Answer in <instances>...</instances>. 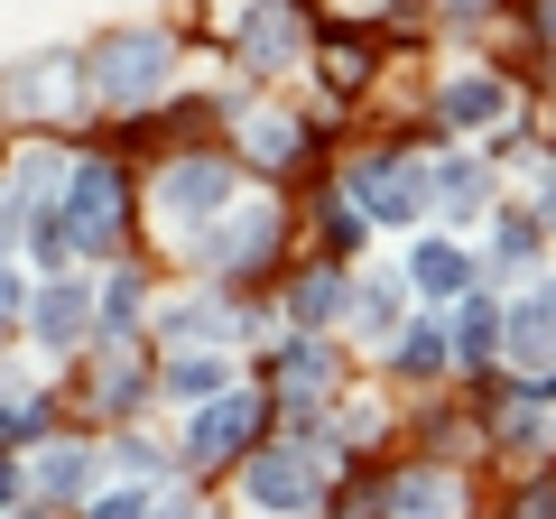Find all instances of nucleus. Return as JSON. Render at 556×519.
Wrapping results in <instances>:
<instances>
[{
	"mask_svg": "<svg viewBox=\"0 0 556 519\" xmlns=\"http://www.w3.org/2000/svg\"><path fill=\"white\" fill-rule=\"evenodd\" d=\"M38 501H75L84 482H93V445H38Z\"/></svg>",
	"mask_w": 556,
	"mask_h": 519,
	"instance_id": "f3484780",
	"label": "nucleus"
},
{
	"mask_svg": "<svg viewBox=\"0 0 556 519\" xmlns=\"http://www.w3.org/2000/svg\"><path fill=\"white\" fill-rule=\"evenodd\" d=\"M84 519H149V492H93Z\"/></svg>",
	"mask_w": 556,
	"mask_h": 519,
	"instance_id": "c756f323",
	"label": "nucleus"
},
{
	"mask_svg": "<svg viewBox=\"0 0 556 519\" xmlns=\"http://www.w3.org/2000/svg\"><path fill=\"white\" fill-rule=\"evenodd\" d=\"M10 232H20V204H0V251H10Z\"/></svg>",
	"mask_w": 556,
	"mask_h": 519,
	"instance_id": "72a5a7b5",
	"label": "nucleus"
},
{
	"mask_svg": "<svg viewBox=\"0 0 556 519\" xmlns=\"http://www.w3.org/2000/svg\"><path fill=\"white\" fill-rule=\"evenodd\" d=\"M241 501L269 510V519L316 510V501H325V455H316V445H260V455L241 464Z\"/></svg>",
	"mask_w": 556,
	"mask_h": 519,
	"instance_id": "f03ea898",
	"label": "nucleus"
},
{
	"mask_svg": "<svg viewBox=\"0 0 556 519\" xmlns=\"http://www.w3.org/2000/svg\"><path fill=\"white\" fill-rule=\"evenodd\" d=\"M139 298H149V288H139L130 269H121V279H112V288H102V298H93V316H102V334H130V325H139Z\"/></svg>",
	"mask_w": 556,
	"mask_h": 519,
	"instance_id": "a878e982",
	"label": "nucleus"
},
{
	"mask_svg": "<svg viewBox=\"0 0 556 519\" xmlns=\"http://www.w3.org/2000/svg\"><path fill=\"white\" fill-rule=\"evenodd\" d=\"M501 343H510L519 380H556V279H538L529 298L510 306V325H501Z\"/></svg>",
	"mask_w": 556,
	"mask_h": 519,
	"instance_id": "0eeeda50",
	"label": "nucleus"
},
{
	"mask_svg": "<svg viewBox=\"0 0 556 519\" xmlns=\"http://www.w3.org/2000/svg\"><path fill=\"white\" fill-rule=\"evenodd\" d=\"M112 464H121V473H159V436H121Z\"/></svg>",
	"mask_w": 556,
	"mask_h": 519,
	"instance_id": "7c9ffc66",
	"label": "nucleus"
},
{
	"mask_svg": "<svg viewBox=\"0 0 556 519\" xmlns=\"http://www.w3.org/2000/svg\"><path fill=\"white\" fill-rule=\"evenodd\" d=\"M251 436H260V400H251V390H214V400H195L186 455H195V464H232Z\"/></svg>",
	"mask_w": 556,
	"mask_h": 519,
	"instance_id": "423d86ee",
	"label": "nucleus"
},
{
	"mask_svg": "<svg viewBox=\"0 0 556 519\" xmlns=\"http://www.w3.org/2000/svg\"><path fill=\"white\" fill-rule=\"evenodd\" d=\"M445 353H455V343H445L437 325H408V334H390V362H399L408 380H437V371H445Z\"/></svg>",
	"mask_w": 556,
	"mask_h": 519,
	"instance_id": "5701e85b",
	"label": "nucleus"
},
{
	"mask_svg": "<svg viewBox=\"0 0 556 519\" xmlns=\"http://www.w3.org/2000/svg\"><path fill=\"white\" fill-rule=\"evenodd\" d=\"M455 353L473 362V371H482V362L501 353V306H482V279L464 288V316H455Z\"/></svg>",
	"mask_w": 556,
	"mask_h": 519,
	"instance_id": "aec40b11",
	"label": "nucleus"
},
{
	"mask_svg": "<svg viewBox=\"0 0 556 519\" xmlns=\"http://www.w3.org/2000/svg\"><path fill=\"white\" fill-rule=\"evenodd\" d=\"M65 177H75V159H65V149H28V159H20V186H10V204H20V223L56 214Z\"/></svg>",
	"mask_w": 556,
	"mask_h": 519,
	"instance_id": "ddd939ff",
	"label": "nucleus"
},
{
	"mask_svg": "<svg viewBox=\"0 0 556 519\" xmlns=\"http://www.w3.org/2000/svg\"><path fill=\"white\" fill-rule=\"evenodd\" d=\"M20 325L47 343V353H65V343H84V325H93V288H75V279H47L38 298L20 306Z\"/></svg>",
	"mask_w": 556,
	"mask_h": 519,
	"instance_id": "9d476101",
	"label": "nucleus"
},
{
	"mask_svg": "<svg viewBox=\"0 0 556 519\" xmlns=\"http://www.w3.org/2000/svg\"><path fill=\"white\" fill-rule=\"evenodd\" d=\"M149 519H204V501L195 492H167V501H149Z\"/></svg>",
	"mask_w": 556,
	"mask_h": 519,
	"instance_id": "473e14b6",
	"label": "nucleus"
},
{
	"mask_svg": "<svg viewBox=\"0 0 556 519\" xmlns=\"http://www.w3.org/2000/svg\"><path fill=\"white\" fill-rule=\"evenodd\" d=\"M408 279L427 288V298H464V288H473V260H464L455 241H417V251H408Z\"/></svg>",
	"mask_w": 556,
	"mask_h": 519,
	"instance_id": "dca6fc26",
	"label": "nucleus"
},
{
	"mask_svg": "<svg viewBox=\"0 0 556 519\" xmlns=\"http://www.w3.org/2000/svg\"><path fill=\"white\" fill-rule=\"evenodd\" d=\"M362 232H371V214H362L353 195H343V204H325V241H334V251H362Z\"/></svg>",
	"mask_w": 556,
	"mask_h": 519,
	"instance_id": "c85d7f7f",
	"label": "nucleus"
},
{
	"mask_svg": "<svg viewBox=\"0 0 556 519\" xmlns=\"http://www.w3.org/2000/svg\"><path fill=\"white\" fill-rule=\"evenodd\" d=\"M437 204H445V223H473L482 204H492V177H482L473 159H455V167L437 177Z\"/></svg>",
	"mask_w": 556,
	"mask_h": 519,
	"instance_id": "4be33fe9",
	"label": "nucleus"
},
{
	"mask_svg": "<svg viewBox=\"0 0 556 519\" xmlns=\"http://www.w3.org/2000/svg\"><path fill=\"white\" fill-rule=\"evenodd\" d=\"M20 306H28V288H20V269H10V260H0V334H10V325H20Z\"/></svg>",
	"mask_w": 556,
	"mask_h": 519,
	"instance_id": "2f4dec72",
	"label": "nucleus"
},
{
	"mask_svg": "<svg viewBox=\"0 0 556 519\" xmlns=\"http://www.w3.org/2000/svg\"><path fill=\"white\" fill-rule=\"evenodd\" d=\"M139 390H149V380H139V362H130V353H102L93 400H102V408H139Z\"/></svg>",
	"mask_w": 556,
	"mask_h": 519,
	"instance_id": "393cba45",
	"label": "nucleus"
},
{
	"mask_svg": "<svg viewBox=\"0 0 556 519\" xmlns=\"http://www.w3.org/2000/svg\"><path fill=\"white\" fill-rule=\"evenodd\" d=\"M353 204H362L371 223H427L437 186H427V167H417V159H390V149H380V159L353 167Z\"/></svg>",
	"mask_w": 556,
	"mask_h": 519,
	"instance_id": "39448f33",
	"label": "nucleus"
},
{
	"mask_svg": "<svg viewBox=\"0 0 556 519\" xmlns=\"http://www.w3.org/2000/svg\"><path fill=\"white\" fill-rule=\"evenodd\" d=\"M241 149H251L260 167H288L298 159V121L288 112H241Z\"/></svg>",
	"mask_w": 556,
	"mask_h": 519,
	"instance_id": "412c9836",
	"label": "nucleus"
},
{
	"mask_svg": "<svg viewBox=\"0 0 556 519\" xmlns=\"http://www.w3.org/2000/svg\"><path fill=\"white\" fill-rule=\"evenodd\" d=\"M455 510V482L437 473V464H417V473L390 482V501H380V519H445Z\"/></svg>",
	"mask_w": 556,
	"mask_h": 519,
	"instance_id": "2eb2a0df",
	"label": "nucleus"
},
{
	"mask_svg": "<svg viewBox=\"0 0 556 519\" xmlns=\"http://www.w3.org/2000/svg\"><path fill=\"white\" fill-rule=\"evenodd\" d=\"M223 204H232V167H223V159H167L159 167V223H167V241L195 251L204 223H214Z\"/></svg>",
	"mask_w": 556,
	"mask_h": 519,
	"instance_id": "7ed1b4c3",
	"label": "nucleus"
},
{
	"mask_svg": "<svg viewBox=\"0 0 556 519\" xmlns=\"http://www.w3.org/2000/svg\"><path fill=\"white\" fill-rule=\"evenodd\" d=\"M75 75H84V93H93L102 112H149V102L177 84V38H167V28H102L75 56Z\"/></svg>",
	"mask_w": 556,
	"mask_h": 519,
	"instance_id": "f257e3e1",
	"label": "nucleus"
},
{
	"mask_svg": "<svg viewBox=\"0 0 556 519\" xmlns=\"http://www.w3.org/2000/svg\"><path fill=\"white\" fill-rule=\"evenodd\" d=\"M121 167L112 159H75V177H65V195H56V223H65V241L75 251H112L121 241Z\"/></svg>",
	"mask_w": 556,
	"mask_h": 519,
	"instance_id": "20e7f679",
	"label": "nucleus"
},
{
	"mask_svg": "<svg viewBox=\"0 0 556 519\" xmlns=\"http://www.w3.org/2000/svg\"><path fill=\"white\" fill-rule=\"evenodd\" d=\"M84 84H75V56H20L10 65V84H0V102L20 121H47V112H65Z\"/></svg>",
	"mask_w": 556,
	"mask_h": 519,
	"instance_id": "6e6552de",
	"label": "nucleus"
},
{
	"mask_svg": "<svg viewBox=\"0 0 556 519\" xmlns=\"http://www.w3.org/2000/svg\"><path fill=\"white\" fill-rule=\"evenodd\" d=\"M343 316H353L362 334H399V279H362V288H353V306H343Z\"/></svg>",
	"mask_w": 556,
	"mask_h": 519,
	"instance_id": "b1692460",
	"label": "nucleus"
},
{
	"mask_svg": "<svg viewBox=\"0 0 556 519\" xmlns=\"http://www.w3.org/2000/svg\"><path fill=\"white\" fill-rule=\"evenodd\" d=\"M232 334H241V316H232V306H214V298L167 306V343H232Z\"/></svg>",
	"mask_w": 556,
	"mask_h": 519,
	"instance_id": "6ab92c4d",
	"label": "nucleus"
},
{
	"mask_svg": "<svg viewBox=\"0 0 556 519\" xmlns=\"http://www.w3.org/2000/svg\"><path fill=\"white\" fill-rule=\"evenodd\" d=\"M159 390L167 400H214V390H232V362H223L214 343H177L167 371H159Z\"/></svg>",
	"mask_w": 556,
	"mask_h": 519,
	"instance_id": "f8f14e48",
	"label": "nucleus"
},
{
	"mask_svg": "<svg viewBox=\"0 0 556 519\" xmlns=\"http://www.w3.org/2000/svg\"><path fill=\"white\" fill-rule=\"evenodd\" d=\"M20 519H47V510H20Z\"/></svg>",
	"mask_w": 556,
	"mask_h": 519,
	"instance_id": "f704fd0d",
	"label": "nucleus"
},
{
	"mask_svg": "<svg viewBox=\"0 0 556 519\" xmlns=\"http://www.w3.org/2000/svg\"><path fill=\"white\" fill-rule=\"evenodd\" d=\"M28 436H47V400H38V390H28V400H0V455L28 445Z\"/></svg>",
	"mask_w": 556,
	"mask_h": 519,
	"instance_id": "bb28decb",
	"label": "nucleus"
},
{
	"mask_svg": "<svg viewBox=\"0 0 556 519\" xmlns=\"http://www.w3.org/2000/svg\"><path fill=\"white\" fill-rule=\"evenodd\" d=\"M325 380H334V362H325V343H298V353H288V400H316Z\"/></svg>",
	"mask_w": 556,
	"mask_h": 519,
	"instance_id": "cd10ccee",
	"label": "nucleus"
},
{
	"mask_svg": "<svg viewBox=\"0 0 556 519\" xmlns=\"http://www.w3.org/2000/svg\"><path fill=\"white\" fill-rule=\"evenodd\" d=\"M195 251L214 260V269H260V260L278 251V214H269V204H260V214H232V204H223V214L204 223Z\"/></svg>",
	"mask_w": 556,
	"mask_h": 519,
	"instance_id": "1a4fd4ad",
	"label": "nucleus"
},
{
	"mask_svg": "<svg viewBox=\"0 0 556 519\" xmlns=\"http://www.w3.org/2000/svg\"><path fill=\"white\" fill-rule=\"evenodd\" d=\"M241 65H251V75L298 65V20H288V0H251V10H241Z\"/></svg>",
	"mask_w": 556,
	"mask_h": 519,
	"instance_id": "9b49d317",
	"label": "nucleus"
},
{
	"mask_svg": "<svg viewBox=\"0 0 556 519\" xmlns=\"http://www.w3.org/2000/svg\"><path fill=\"white\" fill-rule=\"evenodd\" d=\"M288 306H298V325L316 334V325H334L343 306H353V279H343V269H306V279H298V298H288Z\"/></svg>",
	"mask_w": 556,
	"mask_h": 519,
	"instance_id": "a211bd4d",
	"label": "nucleus"
},
{
	"mask_svg": "<svg viewBox=\"0 0 556 519\" xmlns=\"http://www.w3.org/2000/svg\"><path fill=\"white\" fill-rule=\"evenodd\" d=\"M445 121H455V130H492V121H510V84H501V75H455V84H445Z\"/></svg>",
	"mask_w": 556,
	"mask_h": 519,
	"instance_id": "4468645a",
	"label": "nucleus"
}]
</instances>
